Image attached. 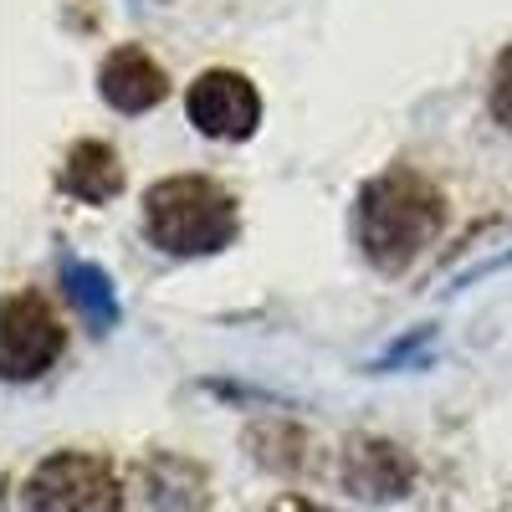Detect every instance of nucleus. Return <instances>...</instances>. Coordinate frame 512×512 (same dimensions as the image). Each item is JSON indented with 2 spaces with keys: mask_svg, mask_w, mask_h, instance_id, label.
Segmentation results:
<instances>
[{
  "mask_svg": "<svg viewBox=\"0 0 512 512\" xmlns=\"http://www.w3.org/2000/svg\"><path fill=\"white\" fill-rule=\"evenodd\" d=\"M62 287H67V297L77 303V313L88 318L98 333L118 323V297H113V282H108V272H103V267L67 256V262H62Z\"/></svg>",
  "mask_w": 512,
  "mask_h": 512,
  "instance_id": "obj_9",
  "label": "nucleus"
},
{
  "mask_svg": "<svg viewBox=\"0 0 512 512\" xmlns=\"http://www.w3.org/2000/svg\"><path fill=\"white\" fill-rule=\"evenodd\" d=\"M62 354V323L41 297L21 292L6 297V318H0V364L6 379H36L41 369H52Z\"/></svg>",
  "mask_w": 512,
  "mask_h": 512,
  "instance_id": "obj_4",
  "label": "nucleus"
},
{
  "mask_svg": "<svg viewBox=\"0 0 512 512\" xmlns=\"http://www.w3.org/2000/svg\"><path fill=\"white\" fill-rule=\"evenodd\" d=\"M57 185L72 200H82V205H103V200H113L123 190V164H118V154L108 144H93V139L72 144V154L62 159Z\"/></svg>",
  "mask_w": 512,
  "mask_h": 512,
  "instance_id": "obj_8",
  "label": "nucleus"
},
{
  "mask_svg": "<svg viewBox=\"0 0 512 512\" xmlns=\"http://www.w3.org/2000/svg\"><path fill=\"white\" fill-rule=\"evenodd\" d=\"M272 512H328V507H318V502H303V497H287V502H277Z\"/></svg>",
  "mask_w": 512,
  "mask_h": 512,
  "instance_id": "obj_11",
  "label": "nucleus"
},
{
  "mask_svg": "<svg viewBox=\"0 0 512 512\" xmlns=\"http://www.w3.org/2000/svg\"><path fill=\"white\" fill-rule=\"evenodd\" d=\"M98 93L118 108V113H144V108H159L169 98V77L154 57H144L139 47H118L103 72H98Z\"/></svg>",
  "mask_w": 512,
  "mask_h": 512,
  "instance_id": "obj_6",
  "label": "nucleus"
},
{
  "mask_svg": "<svg viewBox=\"0 0 512 512\" xmlns=\"http://www.w3.org/2000/svg\"><path fill=\"white\" fill-rule=\"evenodd\" d=\"M256 118H262V103H256V88L241 72H200L190 88V123L210 139H251Z\"/></svg>",
  "mask_w": 512,
  "mask_h": 512,
  "instance_id": "obj_5",
  "label": "nucleus"
},
{
  "mask_svg": "<svg viewBox=\"0 0 512 512\" xmlns=\"http://www.w3.org/2000/svg\"><path fill=\"white\" fill-rule=\"evenodd\" d=\"M446 226V200L415 169H384L359 195V246L379 272H405Z\"/></svg>",
  "mask_w": 512,
  "mask_h": 512,
  "instance_id": "obj_1",
  "label": "nucleus"
},
{
  "mask_svg": "<svg viewBox=\"0 0 512 512\" xmlns=\"http://www.w3.org/2000/svg\"><path fill=\"white\" fill-rule=\"evenodd\" d=\"M144 226L149 241L169 256H205L236 236V200L200 175L159 180L144 195Z\"/></svg>",
  "mask_w": 512,
  "mask_h": 512,
  "instance_id": "obj_2",
  "label": "nucleus"
},
{
  "mask_svg": "<svg viewBox=\"0 0 512 512\" xmlns=\"http://www.w3.org/2000/svg\"><path fill=\"white\" fill-rule=\"evenodd\" d=\"M492 118L512 128V47L497 57V72H492Z\"/></svg>",
  "mask_w": 512,
  "mask_h": 512,
  "instance_id": "obj_10",
  "label": "nucleus"
},
{
  "mask_svg": "<svg viewBox=\"0 0 512 512\" xmlns=\"http://www.w3.org/2000/svg\"><path fill=\"white\" fill-rule=\"evenodd\" d=\"M26 512H123V487L103 456L57 451L31 472Z\"/></svg>",
  "mask_w": 512,
  "mask_h": 512,
  "instance_id": "obj_3",
  "label": "nucleus"
},
{
  "mask_svg": "<svg viewBox=\"0 0 512 512\" xmlns=\"http://www.w3.org/2000/svg\"><path fill=\"white\" fill-rule=\"evenodd\" d=\"M415 477V466L400 446L390 441H354L344 456V482L364 497V502H384V497H400Z\"/></svg>",
  "mask_w": 512,
  "mask_h": 512,
  "instance_id": "obj_7",
  "label": "nucleus"
}]
</instances>
